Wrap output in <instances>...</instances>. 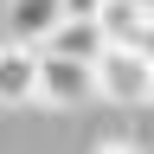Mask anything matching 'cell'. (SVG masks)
<instances>
[{
	"label": "cell",
	"instance_id": "277c9868",
	"mask_svg": "<svg viewBox=\"0 0 154 154\" xmlns=\"http://www.w3.org/2000/svg\"><path fill=\"white\" fill-rule=\"evenodd\" d=\"M71 19L64 0H7V38L13 45H51V32Z\"/></svg>",
	"mask_w": 154,
	"mask_h": 154
},
{
	"label": "cell",
	"instance_id": "6da1fadb",
	"mask_svg": "<svg viewBox=\"0 0 154 154\" xmlns=\"http://www.w3.org/2000/svg\"><path fill=\"white\" fill-rule=\"evenodd\" d=\"M96 96H103V103H122V109L154 103V58L109 45L103 58H96Z\"/></svg>",
	"mask_w": 154,
	"mask_h": 154
},
{
	"label": "cell",
	"instance_id": "9c48e42d",
	"mask_svg": "<svg viewBox=\"0 0 154 154\" xmlns=\"http://www.w3.org/2000/svg\"><path fill=\"white\" fill-rule=\"evenodd\" d=\"M135 7H148V13H154V0H135Z\"/></svg>",
	"mask_w": 154,
	"mask_h": 154
},
{
	"label": "cell",
	"instance_id": "7a4b0ae2",
	"mask_svg": "<svg viewBox=\"0 0 154 154\" xmlns=\"http://www.w3.org/2000/svg\"><path fill=\"white\" fill-rule=\"evenodd\" d=\"M45 103V51L38 45H0V109H32Z\"/></svg>",
	"mask_w": 154,
	"mask_h": 154
},
{
	"label": "cell",
	"instance_id": "ba28073f",
	"mask_svg": "<svg viewBox=\"0 0 154 154\" xmlns=\"http://www.w3.org/2000/svg\"><path fill=\"white\" fill-rule=\"evenodd\" d=\"M64 7H71V13H84V19H96V13L109 7V0H64Z\"/></svg>",
	"mask_w": 154,
	"mask_h": 154
},
{
	"label": "cell",
	"instance_id": "8992f818",
	"mask_svg": "<svg viewBox=\"0 0 154 154\" xmlns=\"http://www.w3.org/2000/svg\"><path fill=\"white\" fill-rule=\"evenodd\" d=\"M38 51H64V58H84V64H96V58L109 51V32H103V19H84V13H71L64 26L51 32V45H38Z\"/></svg>",
	"mask_w": 154,
	"mask_h": 154
},
{
	"label": "cell",
	"instance_id": "5b68a950",
	"mask_svg": "<svg viewBox=\"0 0 154 154\" xmlns=\"http://www.w3.org/2000/svg\"><path fill=\"white\" fill-rule=\"evenodd\" d=\"M96 19H103L109 45H122V51H148V58H154V13H148V7H135V0H109Z\"/></svg>",
	"mask_w": 154,
	"mask_h": 154
},
{
	"label": "cell",
	"instance_id": "3957f363",
	"mask_svg": "<svg viewBox=\"0 0 154 154\" xmlns=\"http://www.w3.org/2000/svg\"><path fill=\"white\" fill-rule=\"evenodd\" d=\"M90 96H96V64L64 58V51H45V103L51 109H77Z\"/></svg>",
	"mask_w": 154,
	"mask_h": 154
},
{
	"label": "cell",
	"instance_id": "52a82bcc",
	"mask_svg": "<svg viewBox=\"0 0 154 154\" xmlns=\"http://www.w3.org/2000/svg\"><path fill=\"white\" fill-rule=\"evenodd\" d=\"M90 154H148V148H135V141H128V135H109V141H96Z\"/></svg>",
	"mask_w": 154,
	"mask_h": 154
}]
</instances>
